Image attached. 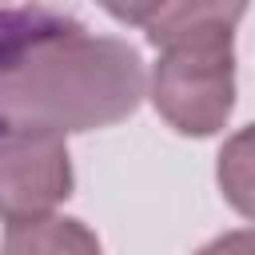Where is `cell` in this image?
Segmentation results:
<instances>
[{
  "label": "cell",
  "mask_w": 255,
  "mask_h": 255,
  "mask_svg": "<svg viewBox=\"0 0 255 255\" xmlns=\"http://www.w3.org/2000/svg\"><path fill=\"white\" fill-rule=\"evenodd\" d=\"M147 92L128 40L40 4L0 8V139H64L128 120Z\"/></svg>",
  "instance_id": "6da1fadb"
},
{
  "label": "cell",
  "mask_w": 255,
  "mask_h": 255,
  "mask_svg": "<svg viewBox=\"0 0 255 255\" xmlns=\"http://www.w3.org/2000/svg\"><path fill=\"white\" fill-rule=\"evenodd\" d=\"M235 32H195L167 40L151 72L155 112L179 135H215L235 104Z\"/></svg>",
  "instance_id": "7a4b0ae2"
},
{
  "label": "cell",
  "mask_w": 255,
  "mask_h": 255,
  "mask_svg": "<svg viewBox=\"0 0 255 255\" xmlns=\"http://www.w3.org/2000/svg\"><path fill=\"white\" fill-rule=\"evenodd\" d=\"M72 195V163L64 139L12 135L0 139V219H40L52 215L60 199Z\"/></svg>",
  "instance_id": "3957f363"
},
{
  "label": "cell",
  "mask_w": 255,
  "mask_h": 255,
  "mask_svg": "<svg viewBox=\"0 0 255 255\" xmlns=\"http://www.w3.org/2000/svg\"><path fill=\"white\" fill-rule=\"evenodd\" d=\"M0 255H100V239L80 219L40 215L8 223Z\"/></svg>",
  "instance_id": "277c9868"
},
{
  "label": "cell",
  "mask_w": 255,
  "mask_h": 255,
  "mask_svg": "<svg viewBox=\"0 0 255 255\" xmlns=\"http://www.w3.org/2000/svg\"><path fill=\"white\" fill-rule=\"evenodd\" d=\"M247 0H167L163 12L147 24V40L163 48L167 40L195 32H235Z\"/></svg>",
  "instance_id": "5b68a950"
},
{
  "label": "cell",
  "mask_w": 255,
  "mask_h": 255,
  "mask_svg": "<svg viewBox=\"0 0 255 255\" xmlns=\"http://www.w3.org/2000/svg\"><path fill=\"white\" fill-rule=\"evenodd\" d=\"M215 179H219V191L223 199L255 223V124L239 128L223 151H219V163H215Z\"/></svg>",
  "instance_id": "8992f818"
},
{
  "label": "cell",
  "mask_w": 255,
  "mask_h": 255,
  "mask_svg": "<svg viewBox=\"0 0 255 255\" xmlns=\"http://www.w3.org/2000/svg\"><path fill=\"white\" fill-rule=\"evenodd\" d=\"M163 4L167 0H100V8L108 16H116L120 24H139V28H147L163 12Z\"/></svg>",
  "instance_id": "52a82bcc"
},
{
  "label": "cell",
  "mask_w": 255,
  "mask_h": 255,
  "mask_svg": "<svg viewBox=\"0 0 255 255\" xmlns=\"http://www.w3.org/2000/svg\"><path fill=\"white\" fill-rule=\"evenodd\" d=\"M199 255H255V227L251 231H227V235L211 239Z\"/></svg>",
  "instance_id": "ba28073f"
}]
</instances>
